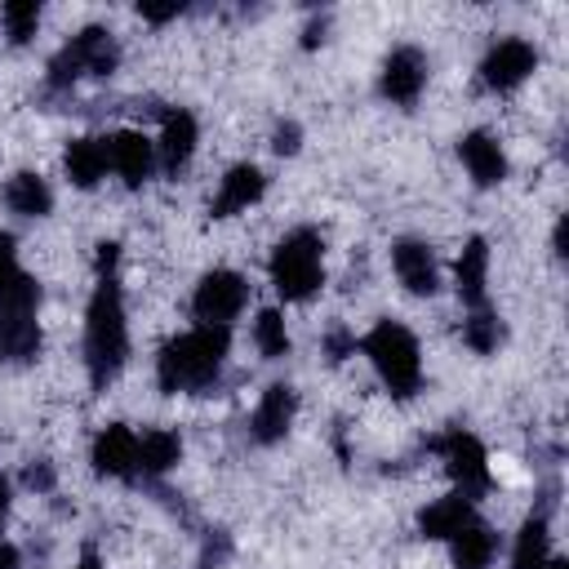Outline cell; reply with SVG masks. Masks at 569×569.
<instances>
[{
    "mask_svg": "<svg viewBox=\"0 0 569 569\" xmlns=\"http://www.w3.org/2000/svg\"><path fill=\"white\" fill-rule=\"evenodd\" d=\"M116 267H120V244L102 240L93 249L98 284L84 307V369H89L93 391H107L129 360V316H124V289H120Z\"/></svg>",
    "mask_w": 569,
    "mask_h": 569,
    "instance_id": "6da1fadb",
    "label": "cell"
},
{
    "mask_svg": "<svg viewBox=\"0 0 569 569\" xmlns=\"http://www.w3.org/2000/svg\"><path fill=\"white\" fill-rule=\"evenodd\" d=\"M231 356V329L196 325L178 338H169L156 356V382L164 396H209L222 378V365Z\"/></svg>",
    "mask_w": 569,
    "mask_h": 569,
    "instance_id": "7a4b0ae2",
    "label": "cell"
},
{
    "mask_svg": "<svg viewBox=\"0 0 569 569\" xmlns=\"http://www.w3.org/2000/svg\"><path fill=\"white\" fill-rule=\"evenodd\" d=\"M360 351L369 356L373 373L382 378V387H387L396 400L418 396V387H422V351H418V338L409 333V325H400V320H378V325L360 338Z\"/></svg>",
    "mask_w": 569,
    "mask_h": 569,
    "instance_id": "3957f363",
    "label": "cell"
},
{
    "mask_svg": "<svg viewBox=\"0 0 569 569\" xmlns=\"http://www.w3.org/2000/svg\"><path fill=\"white\" fill-rule=\"evenodd\" d=\"M267 276L284 302H307L325 284V240L316 227H293L276 240Z\"/></svg>",
    "mask_w": 569,
    "mask_h": 569,
    "instance_id": "277c9868",
    "label": "cell"
},
{
    "mask_svg": "<svg viewBox=\"0 0 569 569\" xmlns=\"http://www.w3.org/2000/svg\"><path fill=\"white\" fill-rule=\"evenodd\" d=\"M40 280L18 276L0 293V360L4 365H31L40 356Z\"/></svg>",
    "mask_w": 569,
    "mask_h": 569,
    "instance_id": "5b68a950",
    "label": "cell"
},
{
    "mask_svg": "<svg viewBox=\"0 0 569 569\" xmlns=\"http://www.w3.org/2000/svg\"><path fill=\"white\" fill-rule=\"evenodd\" d=\"M116 67H120V40H116L107 27L89 22V27H80V31L49 58V76H44V80H49L53 93H67L76 80H84V76L107 80Z\"/></svg>",
    "mask_w": 569,
    "mask_h": 569,
    "instance_id": "8992f818",
    "label": "cell"
},
{
    "mask_svg": "<svg viewBox=\"0 0 569 569\" xmlns=\"http://www.w3.org/2000/svg\"><path fill=\"white\" fill-rule=\"evenodd\" d=\"M427 449H431V453H440V462H445V471L453 476V485H458V493H462V498H471V502H476V498L493 485V476H489V453H485V445H480L471 431L449 427V431L431 436V440H427Z\"/></svg>",
    "mask_w": 569,
    "mask_h": 569,
    "instance_id": "52a82bcc",
    "label": "cell"
},
{
    "mask_svg": "<svg viewBox=\"0 0 569 569\" xmlns=\"http://www.w3.org/2000/svg\"><path fill=\"white\" fill-rule=\"evenodd\" d=\"M249 302V280L231 267H213L200 276L196 293H191V311L200 325H218V329H231V320L244 311Z\"/></svg>",
    "mask_w": 569,
    "mask_h": 569,
    "instance_id": "ba28073f",
    "label": "cell"
},
{
    "mask_svg": "<svg viewBox=\"0 0 569 569\" xmlns=\"http://www.w3.org/2000/svg\"><path fill=\"white\" fill-rule=\"evenodd\" d=\"M538 71V49L525 36H507L498 44H489V53L480 58V84L489 93H511L520 89L529 76Z\"/></svg>",
    "mask_w": 569,
    "mask_h": 569,
    "instance_id": "9c48e42d",
    "label": "cell"
},
{
    "mask_svg": "<svg viewBox=\"0 0 569 569\" xmlns=\"http://www.w3.org/2000/svg\"><path fill=\"white\" fill-rule=\"evenodd\" d=\"M427 89V53L413 49V44H400L387 53L382 62V76H378V93L396 107H413Z\"/></svg>",
    "mask_w": 569,
    "mask_h": 569,
    "instance_id": "30bf717a",
    "label": "cell"
},
{
    "mask_svg": "<svg viewBox=\"0 0 569 569\" xmlns=\"http://www.w3.org/2000/svg\"><path fill=\"white\" fill-rule=\"evenodd\" d=\"M196 142H200L196 116H191L187 107H164V111H160V138H156V164H160L169 178H178V173L191 164Z\"/></svg>",
    "mask_w": 569,
    "mask_h": 569,
    "instance_id": "8fae6325",
    "label": "cell"
},
{
    "mask_svg": "<svg viewBox=\"0 0 569 569\" xmlns=\"http://www.w3.org/2000/svg\"><path fill=\"white\" fill-rule=\"evenodd\" d=\"M293 413H298V391L289 382H271L258 396L253 413H249V440L262 445V449L267 445H280L289 436V427H293Z\"/></svg>",
    "mask_w": 569,
    "mask_h": 569,
    "instance_id": "7c38bea8",
    "label": "cell"
},
{
    "mask_svg": "<svg viewBox=\"0 0 569 569\" xmlns=\"http://www.w3.org/2000/svg\"><path fill=\"white\" fill-rule=\"evenodd\" d=\"M89 462H93V476H102V480H133V467H138V431L124 427V422H107L93 436Z\"/></svg>",
    "mask_w": 569,
    "mask_h": 569,
    "instance_id": "4fadbf2b",
    "label": "cell"
},
{
    "mask_svg": "<svg viewBox=\"0 0 569 569\" xmlns=\"http://www.w3.org/2000/svg\"><path fill=\"white\" fill-rule=\"evenodd\" d=\"M107 160L111 169L120 173V182L129 191H138L151 173H156V142L142 133V129H116L107 138Z\"/></svg>",
    "mask_w": 569,
    "mask_h": 569,
    "instance_id": "5bb4252c",
    "label": "cell"
},
{
    "mask_svg": "<svg viewBox=\"0 0 569 569\" xmlns=\"http://www.w3.org/2000/svg\"><path fill=\"white\" fill-rule=\"evenodd\" d=\"M391 267L400 276V284L413 293V298H431L440 289V267H436V249L418 236H405L391 244Z\"/></svg>",
    "mask_w": 569,
    "mask_h": 569,
    "instance_id": "9a60e30c",
    "label": "cell"
},
{
    "mask_svg": "<svg viewBox=\"0 0 569 569\" xmlns=\"http://www.w3.org/2000/svg\"><path fill=\"white\" fill-rule=\"evenodd\" d=\"M262 191H267V173H262L258 164L240 160V164H231V169L222 173V182H218V191H213V200H209V213H213V218H236V213H244L249 204H258Z\"/></svg>",
    "mask_w": 569,
    "mask_h": 569,
    "instance_id": "2e32d148",
    "label": "cell"
},
{
    "mask_svg": "<svg viewBox=\"0 0 569 569\" xmlns=\"http://www.w3.org/2000/svg\"><path fill=\"white\" fill-rule=\"evenodd\" d=\"M458 160H462V169L471 173L476 187H498V182L507 178V169H511L502 142H498L489 129L462 133V138H458Z\"/></svg>",
    "mask_w": 569,
    "mask_h": 569,
    "instance_id": "e0dca14e",
    "label": "cell"
},
{
    "mask_svg": "<svg viewBox=\"0 0 569 569\" xmlns=\"http://www.w3.org/2000/svg\"><path fill=\"white\" fill-rule=\"evenodd\" d=\"M453 289L462 298L467 311L485 307V293H489V240L485 236H471L453 262Z\"/></svg>",
    "mask_w": 569,
    "mask_h": 569,
    "instance_id": "ac0fdd59",
    "label": "cell"
},
{
    "mask_svg": "<svg viewBox=\"0 0 569 569\" xmlns=\"http://www.w3.org/2000/svg\"><path fill=\"white\" fill-rule=\"evenodd\" d=\"M182 458V436L169 431V427H151L138 436V467H133V480L142 476L147 485H156L160 476H169Z\"/></svg>",
    "mask_w": 569,
    "mask_h": 569,
    "instance_id": "d6986e66",
    "label": "cell"
},
{
    "mask_svg": "<svg viewBox=\"0 0 569 569\" xmlns=\"http://www.w3.org/2000/svg\"><path fill=\"white\" fill-rule=\"evenodd\" d=\"M62 169H67V178H71V187H80V191H93L102 178H107V169H111V160H107V138H71L67 142V151H62Z\"/></svg>",
    "mask_w": 569,
    "mask_h": 569,
    "instance_id": "ffe728a7",
    "label": "cell"
},
{
    "mask_svg": "<svg viewBox=\"0 0 569 569\" xmlns=\"http://www.w3.org/2000/svg\"><path fill=\"white\" fill-rule=\"evenodd\" d=\"M471 520H476V502L453 489V493H445V498H436V502H427V507L418 511V533H422V538H436V542H449V538H453L462 525H471Z\"/></svg>",
    "mask_w": 569,
    "mask_h": 569,
    "instance_id": "44dd1931",
    "label": "cell"
},
{
    "mask_svg": "<svg viewBox=\"0 0 569 569\" xmlns=\"http://www.w3.org/2000/svg\"><path fill=\"white\" fill-rule=\"evenodd\" d=\"M498 556V533L493 525H485L480 516L471 525H462L453 538H449V560L453 569H489Z\"/></svg>",
    "mask_w": 569,
    "mask_h": 569,
    "instance_id": "7402d4cb",
    "label": "cell"
},
{
    "mask_svg": "<svg viewBox=\"0 0 569 569\" xmlns=\"http://www.w3.org/2000/svg\"><path fill=\"white\" fill-rule=\"evenodd\" d=\"M551 560V511H529L516 542H511V569H542Z\"/></svg>",
    "mask_w": 569,
    "mask_h": 569,
    "instance_id": "603a6c76",
    "label": "cell"
},
{
    "mask_svg": "<svg viewBox=\"0 0 569 569\" xmlns=\"http://www.w3.org/2000/svg\"><path fill=\"white\" fill-rule=\"evenodd\" d=\"M4 204H9V213H18V218H44V213L53 209V191H49V182H44L40 173L18 169V173L4 182Z\"/></svg>",
    "mask_w": 569,
    "mask_h": 569,
    "instance_id": "cb8c5ba5",
    "label": "cell"
},
{
    "mask_svg": "<svg viewBox=\"0 0 569 569\" xmlns=\"http://www.w3.org/2000/svg\"><path fill=\"white\" fill-rule=\"evenodd\" d=\"M462 342L476 351V356H493L502 342H507V325H502V316L485 302V307H476V311H467V320H462Z\"/></svg>",
    "mask_w": 569,
    "mask_h": 569,
    "instance_id": "d4e9b609",
    "label": "cell"
},
{
    "mask_svg": "<svg viewBox=\"0 0 569 569\" xmlns=\"http://www.w3.org/2000/svg\"><path fill=\"white\" fill-rule=\"evenodd\" d=\"M40 18H44L40 0H9V4H0V27H4L13 49L31 44V36L40 31Z\"/></svg>",
    "mask_w": 569,
    "mask_h": 569,
    "instance_id": "484cf974",
    "label": "cell"
},
{
    "mask_svg": "<svg viewBox=\"0 0 569 569\" xmlns=\"http://www.w3.org/2000/svg\"><path fill=\"white\" fill-rule=\"evenodd\" d=\"M253 347L267 360L289 356V329H284V311L280 307H262L258 311V320H253Z\"/></svg>",
    "mask_w": 569,
    "mask_h": 569,
    "instance_id": "4316f807",
    "label": "cell"
},
{
    "mask_svg": "<svg viewBox=\"0 0 569 569\" xmlns=\"http://www.w3.org/2000/svg\"><path fill=\"white\" fill-rule=\"evenodd\" d=\"M360 351V338L351 333V329H342V325H333L329 333H325V356H329V365H342L347 356H356Z\"/></svg>",
    "mask_w": 569,
    "mask_h": 569,
    "instance_id": "83f0119b",
    "label": "cell"
},
{
    "mask_svg": "<svg viewBox=\"0 0 569 569\" xmlns=\"http://www.w3.org/2000/svg\"><path fill=\"white\" fill-rule=\"evenodd\" d=\"M22 485L36 489V493H53V485H58L53 462H49V458H31V462L22 467Z\"/></svg>",
    "mask_w": 569,
    "mask_h": 569,
    "instance_id": "f1b7e54d",
    "label": "cell"
},
{
    "mask_svg": "<svg viewBox=\"0 0 569 569\" xmlns=\"http://www.w3.org/2000/svg\"><path fill=\"white\" fill-rule=\"evenodd\" d=\"M18 276H22V267H18V240H13L9 231H0V293H4Z\"/></svg>",
    "mask_w": 569,
    "mask_h": 569,
    "instance_id": "f546056e",
    "label": "cell"
},
{
    "mask_svg": "<svg viewBox=\"0 0 569 569\" xmlns=\"http://www.w3.org/2000/svg\"><path fill=\"white\" fill-rule=\"evenodd\" d=\"M298 142H302L298 120H280V124H276V133H271V151H276V156H293V151H298Z\"/></svg>",
    "mask_w": 569,
    "mask_h": 569,
    "instance_id": "4dcf8cb0",
    "label": "cell"
},
{
    "mask_svg": "<svg viewBox=\"0 0 569 569\" xmlns=\"http://www.w3.org/2000/svg\"><path fill=\"white\" fill-rule=\"evenodd\" d=\"M138 13H142L147 22H156V27H160V22H173L178 13H187V4H182V0H169V4H147V0H142V4H138Z\"/></svg>",
    "mask_w": 569,
    "mask_h": 569,
    "instance_id": "1f68e13d",
    "label": "cell"
},
{
    "mask_svg": "<svg viewBox=\"0 0 569 569\" xmlns=\"http://www.w3.org/2000/svg\"><path fill=\"white\" fill-rule=\"evenodd\" d=\"M227 551H231L227 533H222V529H213V538H204V556H200V569H213V565H218Z\"/></svg>",
    "mask_w": 569,
    "mask_h": 569,
    "instance_id": "d6a6232c",
    "label": "cell"
},
{
    "mask_svg": "<svg viewBox=\"0 0 569 569\" xmlns=\"http://www.w3.org/2000/svg\"><path fill=\"white\" fill-rule=\"evenodd\" d=\"M325 31H329V13L311 18V22L302 27V49H316V44H325Z\"/></svg>",
    "mask_w": 569,
    "mask_h": 569,
    "instance_id": "836d02e7",
    "label": "cell"
},
{
    "mask_svg": "<svg viewBox=\"0 0 569 569\" xmlns=\"http://www.w3.org/2000/svg\"><path fill=\"white\" fill-rule=\"evenodd\" d=\"M9 511H13V485H9V476H0V533L9 525Z\"/></svg>",
    "mask_w": 569,
    "mask_h": 569,
    "instance_id": "e575fe53",
    "label": "cell"
},
{
    "mask_svg": "<svg viewBox=\"0 0 569 569\" xmlns=\"http://www.w3.org/2000/svg\"><path fill=\"white\" fill-rule=\"evenodd\" d=\"M565 236H569V218H560V222H556V236H551L556 258H565V253H569V240H565Z\"/></svg>",
    "mask_w": 569,
    "mask_h": 569,
    "instance_id": "d590c367",
    "label": "cell"
},
{
    "mask_svg": "<svg viewBox=\"0 0 569 569\" xmlns=\"http://www.w3.org/2000/svg\"><path fill=\"white\" fill-rule=\"evenodd\" d=\"M18 565H22V556H18V547L0 538V569H18Z\"/></svg>",
    "mask_w": 569,
    "mask_h": 569,
    "instance_id": "8d00e7d4",
    "label": "cell"
},
{
    "mask_svg": "<svg viewBox=\"0 0 569 569\" xmlns=\"http://www.w3.org/2000/svg\"><path fill=\"white\" fill-rule=\"evenodd\" d=\"M76 569H102L98 551H93V547H84V551H80V565H76Z\"/></svg>",
    "mask_w": 569,
    "mask_h": 569,
    "instance_id": "74e56055",
    "label": "cell"
},
{
    "mask_svg": "<svg viewBox=\"0 0 569 569\" xmlns=\"http://www.w3.org/2000/svg\"><path fill=\"white\" fill-rule=\"evenodd\" d=\"M542 569H569V560H565V556H551V560H547Z\"/></svg>",
    "mask_w": 569,
    "mask_h": 569,
    "instance_id": "f35d334b",
    "label": "cell"
}]
</instances>
